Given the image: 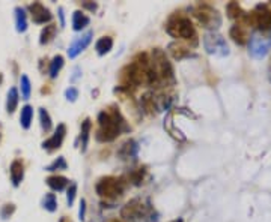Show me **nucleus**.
<instances>
[{"mask_svg":"<svg viewBox=\"0 0 271 222\" xmlns=\"http://www.w3.org/2000/svg\"><path fill=\"white\" fill-rule=\"evenodd\" d=\"M193 14L196 17V20L199 21V24L202 27H205V29H211L214 32L216 29H219L222 26V15H220V12L214 6H211L208 3H199L195 8Z\"/></svg>","mask_w":271,"mask_h":222,"instance_id":"6","label":"nucleus"},{"mask_svg":"<svg viewBox=\"0 0 271 222\" xmlns=\"http://www.w3.org/2000/svg\"><path fill=\"white\" fill-rule=\"evenodd\" d=\"M98 129L95 132V140L100 143H112L122 132H128L130 126L116 105H110L107 110L98 114Z\"/></svg>","mask_w":271,"mask_h":222,"instance_id":"1","label":"nucleus"},{"mask_svg":"<svg viewBox=\"0 0 271 222\" xmlns=\"http://www.w3.org/2000/svg\"><path fill=\"white\" fill-rule=\"evenodd\" d=\"M139 152V146L133 138H128L127 141H124L118 150V156L122 159V161H130V159H136Z\"/></svg>","mask_w":271,"mask_h":222,"instance_id":"14","label":"nucleus"},{"mask_svg":"<svg viewBox=\"0 0 271 222\" xmlns=\"http://www.w3.org/2000/svg\"><path fill=\"white\" fill-rule=\"evenodd\" d=\"M45 182H47L48 188L51 191H56V192H62L69 186V180L65 176H61V174H53V176L47 177Z\"/></svg>","mask_w":271,"mask_h":222,"instance_id":"17","label":"nucleus"},{"mask_svg":"<svg viewBox=\"0 0 271 222\" xmlns=\"http://www.w3.org/2000/svg\"><path fill=\"white\" fill-rule=\"evenodd\" d=\"M0 83H2V74H0Z\"/></svg>","mask_w":271,"mask_h":222,"instance_id":"43","label":"nucleus"},{"mask_svg":"<svg viewBox=\"0 0 271 222\" xmlns=\"http://www.w3.org/2000/svg\"><path fill=\"white\" fill-rule=\"evenodd\" d=\"M9 173H11V180H12V183H14L15 186H18V185L22 183L23 177H24V165H23V162L20 159H15V161L11 164Z\"/></svg>","mask_w":271,"mask_h":222,"instance_id":"19","label":"nucleus"},{"mask_svg":"<svg viewBox=\"0 0 271 222\" xmlns=\"http://www.w3.org/2000/svg\"><path fill=\"white\" fill-rule=\"evenodd\" d=\"M32 119H33V108H32L30 105L23 107L22 117H20V120H22V126L24 128V129H27V128L30 126Z\"/></svg>","mask_w":271,"mask_h":222,"instance_id":"28","label":"nucleus"},{"mask_svg":"<svg viewBox=\"0 0 271 222\" xmlns=\"http://www.w3.org/2000/svg\"><path fill=\"white\" fill-rule=\"evenodd\" d=\"M140 105L142 110L149 116H156L158 113L157 101H156V93L154 92H145L140 98Z\"/></svg>","mask_w":271,"mask_h":222,"instance_id":"15","label":"nucleus"},{"mask_svg":"<svg viewBox=\"0 0 271 222\" xmlns=\"http://www.w3.org/2000/svg\"><path fill=\"white\" fill-rule=\"evenodd\" d=\"M20 14H22V15H18V23L22 24V26H20V30H26V15L23 14L22 9H20Z\"/></svg>","mask_w":271,"mask_h":222,"instance_id":"37","label":"nucleus"},{"mask_svg":"<svg viewBox=\"0 0 271 222\" xmlns=\"http://www.w3.org/2000/svg\"><path fill=\"white\" fill-rule=\"evenodd\" d=\"M59 222H72V221H71V218H68V216H62Z\"/></svg>","mask_w":271,"mask_h":222,"instance_id":"39","label":"nucleus"},{"mask_svg":"<svg viewBox=\"0 0 271 222\" xmlns=\"http://www.w3.org/2000/svg\"><path fill=\"white\" fill-rule=\"evenodd\" d=\"M90 129H92V122L90 119H85L82 122V131H80V147H82V153H85L88 150V144H89V137H90Z\"/></svg>","mask_w":271,"mask_h":222,"instance_id":"20","label":"nucleus"},{"mask_svg":"<svg viewBox=\"0 0 271 222\" xmlns=\"http://www.w3.org/2000/svg\"><path fill=\"white\" fill-rule=\"evenodd\" d=\"M65 65V59L64 56L57 54L51 59V62L48 63V72H50V77L51 78H56L59 75V72L62 71V68Z\"/></svg>","mask_w":271,"mask_h":222,"instance_id":"24","label":"nucleus"},{"mask_svg":"<svg viewBox=\"0 0 271 222\" xmlns=\"http://www.w3.org/2000/svg\"><path fill=\"white\" fill-rule=\"evenodd\" d=\"M106 222H122V221H121V219H109V221Z\"/></svg>","mask_w":271,"mask_h":222,"instance_id":"41","label":"nucleus"},{"mask_svg":"<svg viewBox=\"0 0 271 222\" xmlns=\"http://www.w3.org/2000/svg\"><path fill=\"white\" fill-rule=\"evenodd\" d=\"M157 216L154 206L146 198H133L121 209V218L127 222H156Z\"/></svg>","mask_w":271,"mask_h":222,"instance_id":"3","label":"nucleus"},{"mask_svg":"<svg viewBox=\"0 0 271 222\" xmlns=\"http://www.w3.org/2000/svg\"><path fill=\"white\" fill-rule=\"evenodd\" d=\"M226 12H227V17L232 18V20L244 21V18H246V12L241 9V6H240L237 2H230V3H227V6H226Z\"/></svg>","mask_w":271,"mask_h":222,"instance_id":"22","label":"nucleus"},{"mask_svg":"<svg viewBox=\"0 0 271 222\" xmlns=\"http://www.w3.org/2000/svg\"><path fill=\"white\" fill-rule=\"evenodd\" d=\"M29 14H30V18L33 20V23L36 24H45V23L51 21L53 18V14L50 12L48 8H45L43 3L40 2H33L29 5Z\"/></svg>","mask_w":271,"mask_h":222,"instance_id":"12","label":"nucleus"},{"mask_svg":"<svg viewBox=\"0 0 271 222\" xmlns=\"http://www.w3.org/2000/svg\"><path fill=\"white\" fill-rule=\"evenodd\" d=\"M17 105H18V92L17 89H11L8 93V104H6L8 113L12 114L17 108Z\"/></svg>","mask_w":271,"mask_h":222,"instance_id":"27","label":"nucleus"},{"mask_svg":"<svg viewBox=\"0 0 271 222\" xmlns=\"http://www.w3.org/2000/svg\"><path fill=\"white\" fill-rule=\"evenodd\" d=\"M229 36L232 38V41L238 45H246L250 39L247 32V24L244 21H238L234 24L229 30Z\"/></svg>","mask_w":271,"mask_h":222,"instance_id":"13","label":"nucleus"},{"mask_svg":"<svg viewBox=\"0 0 271 222\" xmlns=\"http://www.w3.org/2000/svg\"><path fill=\"white\" fill-rule=\"evenodd\" d=\"M65 98H67L69 102H75L77 101V98H79V90L75 89V87H68L65 90Z\"/></svg>","mask_w":271,"mask_h":222,"instance_id":"33","label":"nucleus"},{"mask_svg":"<svg viewBox=\"0 0 271 222\" xmlns=\"http://www.w3.org/2000/svg\"><path fill=\"white\" fill-rule=\"evenodd\" d=\"M145 177H146V167H139V168L131 170L125 180H127V183L131 182L136 186H140L145 182Z\"/></svg>","mask_w":271,"mask_h":222,"instance_id":"23","label":"nucleus"},{"mask_svg":"<svg viewBox=\"0 0 271 222\" xmlns=\"http://www.w3.org/2000/svg\"><path fill=\"white\" fill-rule=\"evenodd\" d=\"M43 204H44V209H47V210H48V212H51V213H53V212H56V210H57V206H59V204H57V198H56V195H54V194H51V192L45 195L44 203H43Z\"/></svg>","mask_w":271,"mask_h":222,"instance_id":"30","label":"nucleus"},{"mask_svg":"<svg viewBox=\"0 0 271 222\" xmlns=\"http://www.w3.org/2000/svg\"><path fill=\"white\" fill-rule=\"evenodd\" d=\"M167 51L172 56V59H175V60H182V59H187V57L191 56L190 47H187V45L182 44V42H172V44H169Z\"/></svg>","mask_w":271,"mask_h":222,"instance_id":"16","label":"nucleus"},{"mask_svg":"<svg viewBox=\"0 0 271 222\" xmlns=\"http://www.w3.org/2000/svg\"><path fill=\"white\" fill-rule=\"evenodd\" d=\"M82 8H85V9L90 11V12H93V11L98 9V5L93 3V2H83V3H82Z\"/></svg>","mask_w":271,"mask_h":222,"instance_id":"36","label":"nucleus"},{"mask_svg":"<svg viewBox=\"0 0 271 222\" xmlns=\"http://www.w3.org/2000/svg\"><path fill=\"white\" fill-rule=\"evenodd\" d=\"M127 188L125 177H114V176H104L98 179L95 185V191L101 198L106 200H116L124 195Z\"/></svg>","mask_w":271,"mask_h":222,"instance_id":"5","label":"nucleus"},{"mask_svg":"<svg viewBox=\"0 0 271 222\" xmlns=\"http://www.w3.org/2000/svg\"><path fill=\"white\" fill-rule=\"evenodd\" d=\"M56 30H57L56 24H47L44 29L41 30V35H40V44L41 45L50 44V42L54 39V36H56Z\"/></svg>","mask_w":271,"mask_h":222,"instance_id":"25","label":"nucleus"},{"mask_svg":"<svg viewBox=\"0 0 271 222\" xmlns=\"http://www.w3.org/2000/svg\"><path fill=\"white\" fill-rule=\"evenodd\" d=\"M113 48V38L112 36H101L96 44H95V51L98 56H106L112 51Z\"/></svg>","mask_w":271,"mask_h":222,"instance_id":"21","label":"nucleus"},{"mask_svg":"<svg viewBox=\"0 0 271 222\" xmlns=\"http://www.w3.org/2000/svg\"><path fill=\"white\" fill-rule=\"evenodd\" d=\"M65 137H67V126H65V123H59L57 128L54 129V132L51 134V137L43 143V149L48 150V152L61 149L62 144H64Z\"/></svg>","mask_w":271,"mask_h":222,"instance_id":"11","label":"nucleus"},{"mask_svg":"<svg viewBox=\"0 0 271 222\" xmlns=\"http://www.w3.org/2000/svg\"><path fill=\"white\" fill-rule=\"evenodd\" d=\"M77 183L75 182H72V183H69V186L67 188V203H68V207H71L72 204H74V201H75V197H77Z\"/></svg>","mask_w":271,"mask_h":222,"instance_id":"31","label":"nucleus"},{"mask_svg":"<svg viewBox=\"0 0 271 222\" xmlns=\"http://www.w3.org/2000/svg\"><path fill=\"white\" fill-rule=\"evenodd\" d=\"M40 120H41V128L45 134H48L53 129V122H51V117L48 114V111L45 108H40Z\"/></svg>","mask_w":271,"mask_h":222,"instance_id":"26","label":"nucleus"},{"mask_svg":"<svg viewBox=\"0 0 271 222\" xmlns=\"http://www.w3.org/2000/svg\"><path fill=\"white\" fill-rule=\"evenodd\" d=\"M68 168V164L67 161H65V158L64 156H59L57 159H54L45 170L47 171H65Z\"/></svg>","mask_w":271,"mask_h":222,"instance_id":"29","label":"nucleus"},{"mask_svg":"<svg viewBox=\"0 0 271 222\" xmlns=\"http://www.w3.org/2000/svg\"><path fill=\"white\" fill-rule=\"evenodd\" d=\"M72 29L75 30V32H82L85 27H88L90 23V18L83 12V11H80V9H77V11H74V14H72Z\"/></svg>","mask_w":271,"mask_h":222,"instance_id":"18","label":"nucleus"},{"mask_svg":"<svg viewBox=\"0 0 271 222\" xmlns=\"http://www.w3.org/2000/svg\"><path fill=\"white\" fill-rule=\"evenodd\" d=\"M59 18H61V27L65 26V17H64V8H59Z\"/></svg>","mask_w":271,"mask_h":222,"instance_id":"38","label":"nucleus"},{"mask_svg":"<svg viewBox=\"0 0 271 222\" xmlns=\"http://www.w3.org/2000/svg\"><path fill=\"white\" fill-rule=\"evenodd\" d=\"M22 95L24 99H27L30 96V81L26 75L22 77Z\"/></svg>","mask_w":271,"mask_h":222,"instance_id":"32","label":"nucleus"},{"mask_svg":"<svg viewBox=\"0 0 271 222\" xmlns=\"http://www.w3.org/2000/svg\"><path fill=\"white\" fill-rule=\"evenodd\" d=\"M270 81H271V63H270Z\"/></svg>","mask_w":271,"mask_h":222,"instance_id":"42","label":"nucleus"},{"mask_svg":"<svg viewBox=\"0 0 271 222\" xmlns=\"http://www.w3.org/2000/svg\"><path fill=\"white\" fill-rule=\"evenodd\" d=\"M151 65L154 72L157 74L158 81L161 87H170L175 86L177 78H175V71L172 66V62L166 56V51L161 48H154L151 53Z\"/></svg>","mask_w":271,"mask_h":222,"instance_id":"4","label":"nucleus"},{"mask_svg":"<svg viewBox=\"0 0 271 222\" xmlns=\"http://www.w3.org/2000/svg\"><path fill=\"white\" fill-rule=\"evenodd\" d=\"M246 24L256 27L259 32L267 33L271 30V3L270 5H258L250 14H246Z\"/></svg>","mask_w":271,"mask_h":222,"instance_id":"7","label":"nucleus"},{"mask_svg":"<svg viewBox=\"0 0 271 222\" xmlns=\"http://www.w3.org/2000/svg\"><path fill=\"white\" fill-rule=\"evenodd\" d=\"M247 44L248 53L256 59H262L271 48V36L268 33H264V32H256L248 39Z\"/></svg>","mask_w":271,"mask_h":222,"instance_id":"8","label":"nucleus"},{"mask_svg":"<svg viewBox=\"0 0 271 222\" xmlns=\"http://www.w3.org/2000/svg\"><path fill=\"white\" fill-rule=\"evenodd\" d=\"M203 47L206 53L214 54V56H227L229 54V47L226 44L225 38L216 32H209L203 36Z\"/></svg>","mask_w":271,"mask_h":222,"instance_id":"9","label":"nucleus"},{"mask_svg":"<svg viewBox=\"0 0 271 222\" xmlns=\"http://www.w3.org/2000/svg\"><path fill=\"white\" fill-rule=\"evenodd\" d=\"M164 29L167 32V35H170L173 39L178 41H184L187 47L190 48H195L199 45V36H198V32H196V27L195 24L191 23V20L182 14H172L167 21L164 24Z\"/></svg>","mask_w":271,"mask_h":222,"instance_id":"2","label":"nucleus"},{"mask_svg":"<svg viewBox=\"0 0 271 222\" xmlns=\"http://www.w3.org/2000/svg\"><path fill=\"white\" fill-rule=\"evenodd\" d=\"M169 222H184L182 218H177V219H173V221H169Z\"/></svg>","mask_w":271,"mask_h":222,"instance_id":"40","label":"nucleus"},{"mask_svg":"<svg viewBox=\"0 0 271 222\" xmlns=\"http://www.w3.org/2000/svg\"><path fill=\"white\" fill-rule=\"evenodd\" d=\"M14 210H15V206H14V204H6L5 209H3V212H2V215H3L5 218H8L9 215L14 213Z\"/></svg>","mask_w":271,"mask_h":222,"instance_id":"35","label":"nucleus"},{"mask_svg":"<svg viewBox=\"0 0 271 222\" xmlns=\"http://www.w3.org/2000/svg\"><path fill=\"white\" fill-rule=\"evenodd\" d=\"M79 218H80V221H82V222L86 219V200H85V198H82V201H80V209H79Z\"/></svg>","mask_w":271,"mask_h":222,"instance_id":"34","label":"nucleus"},{"mask_svg":"<svg viewBox=\"0 0 271 222\" xmlns=\"http://www.w3.org/2000/svg\"><path fill=\"white\" fill-rule=\"evenodd\" d=\"M92 36H93V32L88 30L86 33L74 38V41L68 47V57L69 59H75L80 53H83L89 47L90 42H92Z\"/></svg>","mask_w":271,"mask_h":222,"instance_id":"10","label":"nucleus"}]
</instances>
